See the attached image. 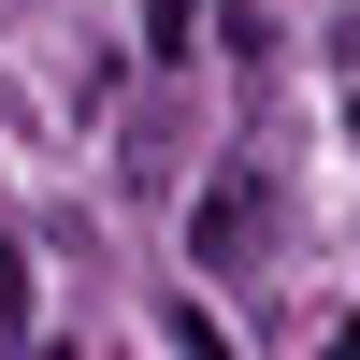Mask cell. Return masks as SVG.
I'll list each match as a JSON object with an SVG mask.
<instances>
[{
  "label": "cell",
  "instance_id": "obj_4",
  "mask_svg": "<svg viewBox=\"0 0 360 360\" xmlns=\"http://www.w3.org/2000/svg\"><path fill=\"white\" fill-rule=\"evenodd\" d=\"M332 360H360V317H346V332H332Z\"/></svg>",
  "mask_w": 360,
  "mask_h": 360
},
{
  "label": "cell",
  "instance_id": "obj_2",
  "mask_svg": "<svg viewBox=\"0 0 360 360\" xmlns=\"http://www.w3.org/2000/svg\"><path fill=\"white\" fill-rule=\"evenodd\" d=\"M202 44V0H144V58H188Z\"/></svg>",
  "mask_w": 360,
  "mask_h": 360
},
{
  "label": "cell",
  "instance_id": "obj_3",
  "mask_svg": "<svg viewBox=\"0 0 360 360\" xmlns=\"http://www.w3.org/2000/svg\"><path fill=\"white\" fill-rule=\"evenodd\" d=\"M0 360H29V259L0 245Z\"/></svg>",
  "mask_w": 360,
  "mask_h": 360
},
{
  "label": "cell",
  "instance_id": "obj_1",
  "mask_svg": "<svg viewBox=\"0 0 360 360\" xmlns=\"http://www.w3.org/2000/svg\"><path fill=\"white\" fill-rule=\"evenodd\" d=\"M259 217H274V202H259V173H217V188H202V217H188V245H202V259H259Z\"/></svg>",
  "mask_w": 360,
  "mask_h": 360
}]
</instances>
